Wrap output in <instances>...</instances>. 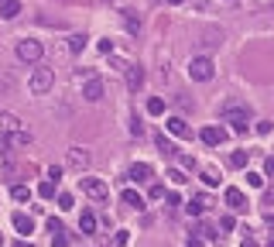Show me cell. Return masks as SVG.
Wrapping results in <instances>:
<instances>
[{"label":"cell","instance_id":"obj_1","mask_svg":"<svg viewBox=\"0 0 274 247\" xmlns=\"http://www.w3.org/2000/svg\"><path fill=\"white\" fill-rule=\"evenodd\" d=\"M189 76L199 82H209L212 76H216V66H212V59L209 55H196L192 62H189Z\"/></svg>","mask_w":274,"mask_h":247},{"label":"cell","instance_id":"obj_2","mask_svg":"<svg viewBox=\"0 0 274 247\" xmlns=\"http://www.w3.org/2000/svg\"><path fill=\"white\" fill-rule=\"evenodd\" d=\"M41 55H45L41 41H34V38H21V41H17V59H21V62H38Z\"/></svg>","mask_w":274,"mask_h":247},{"label":"cell","instance_id":"obj_3","mask_svg":"<svg viewBox=\"0 0 274 247\" xmlns=\"http://www.w3.org/2000/svg\"><path fill=\"white\" fill-rule=\"evenodd\" d=\"M28 86H31V93H34V96H45V93L55 86V72H52V69H34V76H31Z\"/></svg>","mask_w":274,"mask_h":247},{"label":"cell","instance_id":"obj_4","mask_svg":"<svg viewBox=\"0 0 274 247\" xmlns=\"http://www.w3.org/2000/svg\"><path fill=\"white\" fill-rule=\"evenodd\" d=\"M79 185H82V192H86L89 199H100V203H103V199L110 196V185H106L103 178H79Z\"/></svg>","mask_w":274,"mask_h":247},{"label":"cell","instance_id":"obj_5","mask_svg":"<svg viewBox=\"0 0 274 247\" xmlns=\"http://www.w3.org/2000/svg\"><path fill=\"white\" fill-rule=\"evenodd\" d=\"M223 199H226V206L233 210V213H247V196H243V189H237V185H230L226 192H223Z\"/></svg>","mask_w":274,"mask_h":247},{"label":"cell","instance_id":"obj_6","mask_svg":"<svg viewBox=\"0 0 274 247\" xmlns=\"http://www.w3.org/2000/svg\"><path fill=\"white\" fill-rule=\"evenodd\" d=\"M82 96H86L89 103H100V100L106 96V86H103V79H100V76H93L89 82H82Z\"/></svg>","mask_w":274,"mask_h":247},{"label":"cell","instance_id":"obj_7","mask_svg":"<svg viewBox=\"0 0 274 247\" xmlns=\"http://www.w3.org/2000/svg\"><path fill=\"white\" fill-rule=\"evenodd\" d=\"M151 175H154V168H151L147 162H134L131 165V172H127L131 182H151Z\"/></svg>","mask_w":274,"mask_h":247},{"label":"cell","instance_id":"obj_8","mask_svg":"<svg viewBox=\"0 0 274 247\" xmlns=\"http://www.w3.org/2000/svg\"><path fill=\"white\" fill-rule=\"evenodd\" d=\"M175 138H192V127H189V120L185 117H168V124H165Z\"/></svg>","mask_w":274,"mask_h":247},{"label":"cell","instance_id":"obj_9","mask_svg":"<svg viewBox=\"0 0 274 247\" xmlns=\"http://www.w3.org/2000/svg\"><path fill=\"white\" fill-rule=\"evenodd\" d=\"M199 138H203V144L216 148V144H223V141H226V131H223V127H206Z\"/></svg>","mask_w":274,"mask_h":247},{"label":"cell","instance_id":"obj_10","mask_svg":"<svg viewBox=\"0 0 274 247\" xmlns=\"http://www.w3.org/2000/svg\"><path fill=\"white\" fill-rule=\"evenodd\" d=\"M14 230L24 234V237H31V234H34V220H31L28 213H14Z\"/></svg>","mask_w":274,"mask_h":247},{"label":"cell","instance_id":"obj_11","mask_svg":"<svg viewBox=\"0 0 274 247\" xmlns=\"http://www.w3.org/2000/svg\"><path fill=\"white\" fill-rule=\"evenodd\" d=\"M140 86H144V69H140V66H127V89L137 93Z\"/></svg>","mask_w":274,"mask_h":247},{"label":"cell","instance_id":"obj_12","mask_svg":"<svg viewBox=\"0 0 274 247\" xmlns=\"http://www.w3.org/2000/svg\"><path fill=\"white\" fill-rule=\"evenodd\" d=\"M68 165L82 172V168L89 165V151H86V148H68Z\"/></svg>","mask_w":274,"mask_h":247},{"label":"cell","instance_id":"obj_13","mask_svg":"<svg viewBox=\"0 0 274 247\" xmlns=\"http://www.w3.org/2000/svg\"><path fill=\"white\" fill-rule=\"evenodd\" d=\"M185 210H189L192 216H203L206 210H209V196H192V199L185 203Z\"/></svg>","mask_w":274,"mask_h":247},{"label":"cell","instance_id":"obj_14","mask_svg":"<svg viewBox=\"0 0 274 247\" xmlns=\"http://www.w3.org/2000/svg\"><path fill=\"white\" fill-rule=\"evenodd\" d=\"M17 14H21V3L17 0H0V17L3 21H14Z\"/></svg>","mask_w":274,"mask_h":247},{"label":"cell","instance_id":"obj_15","mask_svg":"<svg viewBox=\"0 0 274 247\" xmlns=\"http://www.w3.org/2000/svg\"><path fill=\"white\" fill-rule=\"evenodd\" d=\"M79 230H82V234H96V216H93L89 210H82V216H79Z\"/></svg>","mask_w":274,"mask_h":247},{"label":"cell","instance_id":"obj_16","mask_svg":"<svg viewBox=\"0 0 274 247\" xmlns=\"http://www.w3.org/2000/svg\"><path fill=\"white\" fill-rule=\"evenodd\" d=\"M127 206H134V210H144V196L140 192H134V189H124V196H120Z\"/></svg>","mask_w":274,"mask_h":247},{"label":"cell","instance_id":"obj_17","mask_svg":"<svg viewBox=\"0 0 274 247\" xmlns=\"http://www.w3.org/2000/svg\"><path fill=\"white\" fill-rule=\"evenodd\" d=\"M247 162H250V151H233L230 155V168H247Z\"/></svg>","mask_w":274,"mask_h":247},{"label":"cell","instance_id":"obj_18","mask_svg":"<svg viewBox=\"0 0 274 247\" xmlns=\"http://www.w3.org/2000/svg\"><path fill=\"white\" fill-rule=\"evenodd\" d=\"M147 113H151V117H161V113H165V100H161V96H151V100H147Z\"/></svg>","mask_w":274,"mask_h":247},{"label":"cell","instance_id":"obj_19","mask_svg":"<svg viewBox=\"0 0 274 247\" xmlns=\"http://www.w3.org/2000/svg\"><path fill=\"white\" fill-rule=\"evenodd\" d=\"M216 45H223V31H206L203 48H216Z\"/></svg>","mask_w":274,"mask_h":247},{"label":"cell","instance_id":"obj_20","mask_svg":"<svg viewBox=\"0 0 274 247\" xmlns=\"http://www.w3.org/2000/svg\"><path fill=\"white\" fill-rule=\"evenodd\" d=\"M38 196H41V199H55V182H52V178H45V182L38 185Z\"/></svg>","mask_w":274,"mask_h":247},{"label":"cell","instance_id":"obj_21","mask_svg":"<svg viewBox=\"0 0 274 247\" xmlns=\"http://www.w3.org/2000/svg\"><path fill=\"white\" fill-rule=\"evenodd\" d=\"M10 196H14V203H28V199H31V189H28V185H14Z\"/></svg>","mask_w":274,"mask_h":247},{"label":"cell","instance_id":"obj_22","mask_svg":"<svg viewBox=\"0 0 274 247\" xmlns=\"http://www.w3.org/2000/svg\"><path fill=\"white\" fill-rule=\"evenodd\" d=\"M86 41H89L86 35H72V38H68V52H82V48H86Z\"/></svg>","mask_w":274,"mask_h":247},{"label":"cell","instance_id":"obj_23","mask_svg":"<svg viewBox=\"0 0 274 247\" xmlns=\"http://www.w3.org/2000/svg\"><path fill=\"white\" fill-rule=\"evenodd\" d=\"M158 151H161V155H175V144H171V141L161 134V138H158Z\"/></svg>","mask_w":274,"mask_h":247},{"label":"cell","instance_id":"obj_24","mask_svg":"<svg viewBox=\"0 0 274 247\" xmlns=\"http://www.w3.org/2000/svg\"><path fill=\"white\" fill-rule=\"evenodd\" d=\"M168 178H171L175 185H185V182H189V178H185V168H171V172H168Z\"/></svg>","mask_w":274,"mask_h":247},{"label":"cell","instance_id":"obj_25","mask_svg":"<svg viewBox=\"0 0 274 247\" xmlns=\"http://www.w3.org/2000/svg\"><path fill=\"white\" fill-rule=\"evenodd\" d=\"M124 21H127V31H131V35H134V31H140V21H137L131 10H124Z\"/></svg>","mask_w":274,"mask_h":247},{"label":"cell","instance_id":"obj_26","mask_svg":"<svg viewBox=\"0 0 274 247\" xmlns=\"http://www.w3.org/2000/svg\"><path fill=\"white\" fill-rule=\"evenodd\" d=\"M72 206H75L72 192H59V210H72Z\"/></svg>","mask_w":274,"mask_h":247},{"label":"cell","instance_id":"obj_27","mask_svg":"<svg viewBox=\"0 0 274 247\" xmlns=\"http://www.w3.org/2000/svg\"><path fill=\"white\" fill-rule=\"evenodd\" d=\"M72 241H68V234L62 230V234H52V247H68Z\"/></svg>","mask_w":274,"mask_h":247},{"label":"cell","instance_id":"obj_28","mask_svg":"<svg viewBox=\"0 0 274 247\" xmlns=\"http://www.w3.org/2000/svg\"><path fill=\"white\" fill-rule=\"evenodd\" d=\"M203 182H206V185H219V175H216V168H206V172H203Z\"/></svg>","mask_w":274,"mask_h":247},{"label":"cell","instance_id":"obj_29","mask_svg":"<svg viewBox=\"0 0 274 247\" xmlns=\"http://www.w3.org/2000/svg\"><path fill=\"white\" fill-rule=\"evenodd\" d=\"M199 234L209 237V241H219V234H216V227H212V223H203V227H199Z\"/></svg>","mask_w":274,"mask_h":247},{"label":"cell","instance_id":"obj_30","mask_svg":"<svg viewBox=\"0 0 274 247\" xmlns=\"http://www.w3.org/2000/svg\"><path fill=\"white\" fill-rule=\"evenodd\" d=\"M247 182H250L254 189H261V185H264V175H261V172H247Z\"/></svg>","mask_w":274,"mask_h":247},{"label":"cell","instance_id":"obj_31","mask_svg":"<svg viewBox=\"0 0 274 247\" xmlns=\"http://www.w3.org/2000/svg\"><path fill=\"white\" fill-rule=\"evenodd\" d=\"M147 196H151V199H165V185H158V182H154V185H151V192H147Z\"/></svg>","mask_w":274,"mask_h":247},{"label":"cell","instance_id":"obj_32","mask_svg":"<svg viewBox=\"0 0 274 247\" xmlns=\"http://www.w3.org/2000/svg\"><path fill=\"white\" fill-rule=\"evenodd\" d=\"M264 175H268V178H274V155H268V158H264Z\"/></svg>","mask_w":274,"mask_h":247},{"label":"cell","instance_id":"obj_33","mask_svg":"<svg viewBox=\"0 0 274 247\" xmlns=\"http://www.w3.org/2000/svg\"><path fill=\"white\" fill-rule=\"evenodd\" d=\"M110 247H127V230H120V234L113 237V244H110Z\"/></svg>","mask_w":274,"mask_h":247},{"label":"cell","instance_id":"obj_34","mask_svg":"<svg viewBox=\"0 0 274 247\" xmlns=\"http://www.w3.org/2000/svg\"><path fill=\"white\" fill-rule=\"evenodd\" d=\"M48 234H62V220L52 216V220H48Z\"/></svg>","mask_w":274,"mask_h":247},{"label":"cell","instance_id":"obj_35","mask_svg":"<svg viewBox=\"0 0 274 247\" xmlns=\"http://www.w3.org/2000/svg\"><path fill=\"white\" fill-rule=\"evenodd\" d=\"M257 134H271V120H257Z\"/></svg>","mask_w":274,"mask_h":247},{"label":"cell","instance_id":"obj_36","mask_svg":"<svg viewBox=\"0 0 274 247\" xmlns=\"http://www.w3.org/2000/svg\"><path fill=\"white\" fill-rule=\"evenodd\" d=\"M131 134H137V138L144 134V127H140V120H137V117H134V120H131Z\"/></svg>","mask_w":274,"mask_h":247},{"label":"cell","instance_id":"obj_37","mask_svg":"<svg viewBox=\"0 0 274 247\" xmlns=\"http://www.w3.org/2000/svg\"><path fill=\"white\" fill-rule=\"evenodd\" d=\"M100 52H106V55H110V52H113V41H110V38H103V41H100Z\"/></svg>","mask_w":274,"mask_h":247},{"label":"cell","instance_id":"obj_38","mask_svg":"<svg viewBox=\"0 0 274 247\" xmlns=\"http://www.w3.org/2000/svg\"><path fill=\"white\" fill-rule=\"evenodd\" d=\"M59 175H62V168H59V165H52V168H48V178H52V182H59Z\"/></svg>","mask_w":274,"mask_h":247},{"label":"cell","instance_id":"obj_39","mask_svg":"<svg viewBox=\"0 0 274 247\" xmlns=\"http://www.w3.org/2000/svg\"><path fill=\"white\" fill-rule=\"evenodd\" d=\"M165 199H168V206H171V210H175V206H178V203H182V199H178V192H168V196H165Z\"/></svg>","mask_w":274,"mask_h":247},{"label":"cell","instance_id":"obj_40","mask_svg":"<svg viewBox=\"0 0 274 247\" xmlns=\"http://www.w3.org/2000/svg\"><path fill=\"white\" fill-rule=\"evenodd\" d=\"M178 162H182V168H185V172H189V168H196V162H192V158H189V155H182V158H178Z\"/></svg>","mask_w":274,"mask_h":247},{"label":"cell","instance_id":"obj_41","mask_svg":"<svg viewBox=\"0 0 274 247\" xmlns=\"http://www.w3.org/2000/svg\"><path fill=\"white\" fill-rule=\"evenodd\" d=\"M185 247H203V237H196V234H192V237L185 241Z\"/></svg>","mask_w":274,"mask_h":247},{"label":"cell","instance_id":"obj_42","mask_svg":"<svg viewBox=\"0 0 274 247\" xmlns=\"http://www.w3.org/2000/svg\"><path fill=\"white\" fill-rule=\"evenodd\" d=\"M14 247H31V241H28V237H21V241H17Z\"/></svg>","mask_w":274,"mask_h":247},{"label":"cell","instance_id":"obj_43","mask_svg":"<svg viewBox=\"0 0 274 247\" xmlns=\"http://www.w3.org/2000/svg\"><path fill=\"white\" fill-rule=\"evenodd\" d=\"M168 3H171V7H175V3H185V0H168Z\"/></svg>","mask_w":274,"mask_h":247},{"label":"cell","instance_id":"obj_44","mask_svg":"<svg viewBox=\"0 0 274 247\" xmlns=\"http://www.w3.org/2000/svg\"><path fill=\"white\" fill-rule=\"evenodd\" d=\"M268 247H274V237H271V241H268Z\"/></svg>","mask_w":274,"mask_h":247},{"label":"cell","instance_id":"obj_45","mask_svg":"<svg viewBox=\"0 0 274 247\" xmlns=\"http://www.w3.org/2000/svg\"><path fill=\"white\" fill-rule=\"evenodd\" d=\"M0 247H3V234H0Z\"/></svg>","mask_w":274,"mask_h":247}]
</instances>
